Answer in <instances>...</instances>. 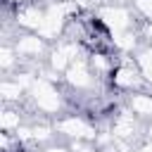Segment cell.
<instances>
[{
    "label": "cell",
    "mask_w": 152,
    "mask_h": 152,
    "mask_svg": "<svg viewBox=\"0 0 152 152\" xmlns=\"http://www.w3.org/2000/svg\"><path fill=\"white\" fill-rule=\"evenodd\" d=\"M147 138H150V140H152V126H150V128H147Z\"/></svg>",
    "instance_id": "obj_1"
}]
</instances>
